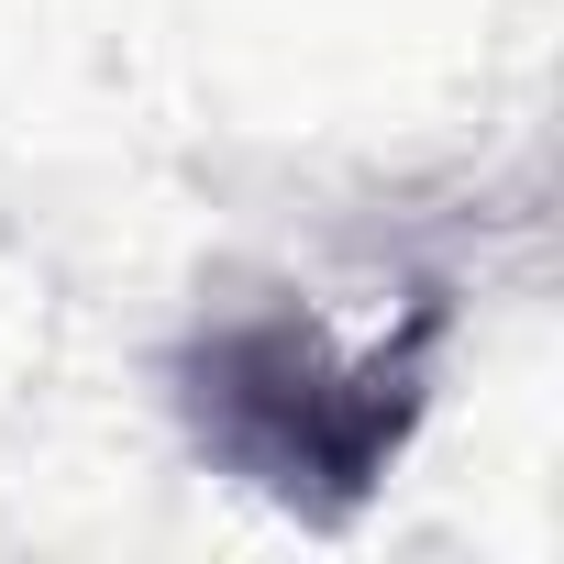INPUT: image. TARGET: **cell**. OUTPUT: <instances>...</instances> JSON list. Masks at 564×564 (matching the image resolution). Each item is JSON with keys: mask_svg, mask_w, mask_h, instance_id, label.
<instances>
[{"mask_svg": "<svg viewBox=\"0 0 564 564\" xmlns=\"http://www.w3.org/2000/svg\"><path fill=\"white\" fill-rule=\"evenodd\" d=\"M410 377H421L410 355H333L311 322L254 311L188 355V421L232 476L276 498H344L399 454L421 399Z\"/></svg>", "mask_w": 564, "mask_h": 564, "instance_id": "obj_1", "label": "cell"}]
</instances>
